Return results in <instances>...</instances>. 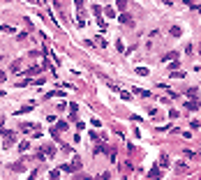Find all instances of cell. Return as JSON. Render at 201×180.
I'll use <instances>...</instances> for the list:
<instances>
[{
  "mask_svg": "<svg viewBox=\"0 0 201 180\" xmlns=\"http://www.w3.org/2000/svg\"><path fill=\"white\" fill-rule=\"evenodd\" d=\"M187 169H190V166H187L185 162H176V166H173L176 176H185V173H187Z\"/></svg>",
  "mask_w": 201,
  "mask_h": 180,
  "instance_id": "6da1fadb",
  "label": "cell"
},
{
  "mask_svg": "<svg viewBox=\"0 0 201 180\" xmlns=\"http://www.w3.org/2000/svg\"><path fill=\"white\" fill-rule=\"evenodd\" d=\"M21 129H23V132H28V134H35V136H39V129H37V125H30V122H26V125H21Z\"/></svg>",
  "mask_w": 201,
  "mask_h": 180,
  "instance_id": "7a4b0ae2",
  "label": "cell"
},
{
  "mask_svg": "<svg viewBox=\"0 0 201 180\" xmlns=\"http://www.w3.org/2000/svg\"><path fill=\"white\" fill-rule=\"evenodd\" d=\"M120 23H123V26H130V28L134 26V21H132L130 14H120Z\"/></svg>",
  "mask_w": 201,
  "mask_h": 180,
  "instance_id": "3957f363",
  "label": "cell"
},
{
  "mask_svg": "<svg viewBox=\"0 0 201 180\" xmlns=\"http://www.w3.org/2000/svg\"><path fill=\"white\" fill-rule=\"evenodd\" d=\"M2 136H5V146H12V139H14V134H12L9 129H5V132H2Z\"/></svg>",
  "mask_w": 201,
  "mask_h": 180,
  "instance_id": "277c9868",
  "label": "cell"
},
{
  "mask_svg": "<svg viewBox=\"0 0 201 180\" xmlns=\"http://www.w3.org/2000/svg\"><path fill=\"white\" fill-rule=\"evenodd\" d=\"M93 12H95V14H100V12H102V9H100V7H93ZM97 23H100V28H102V30H104V28H106V23H104V21H102V19H100V16H97Z\"/></svg>",
  "mask_w": 201,
  "mask_h": 180,
  "instance_id": "5b68a950",
  "label": "cell"
},
{
  "mask_svg": "<svg viewBox=\"0 0 201 180\" xmlns=\"http://www.w3.org/2000/svg\"><path fill=\"white\" fill-rule=\"evenodd\" d=\"M104 16L113 19V16H116V9H113V7H106V9H104Z\"/></svg>",
  "mask_w": 201,
  "mask_h": 180,
  "instance_id": "8992f818",
  "label": "cell"
},
{
  "mask_svg": "<svg viewBox=\"0 0 201 180\" xmlns=\"http://www.w3.org/2000/svg\"><path fill=\"white\" fill-rule=\"evenodd\" d=\"M134 92H136V95H141V97H150V92H148V90H141V88H134Z\"/></svg>",
  "mask_w": 201,
  "mask_h": 180,
  "instance_id": "52a82bcc",
  "label": "cell"
},
{
  "mask_svg": "<svg viewBox=\"0 0 201 180\" xmlns=\"http://www.w3.org/2000/svg\"><path fill=\"white\" fill-rule=\"evenodd\" d=\"M171 35H173V37H180V35H183V30L178 28V26H173V28H171Z\"/></svg>",
  "mask_w": 201,
  "mask_h": 180,
  "instance_id": "ba28073f",
  "label": "cell"
},
{
  "mask_svg": "<svg viewBox=\"0 0 201 180\" xmlns=\"http://www.w3.org/2000/svg\"><path fill=\"white\" fill-rule=\"evenodd\" d=\"M160 166H164V169L169 166V157H167V155H162V157H160Z\"/></svg>",
  "mask_w": 201,
  "mask_h": 180,
  "instance_id": "9c48e42d",
  "label": "cell"
},
{
  "mask_svg": "<svg viewBox=\"0 0 201 180\" xmlns=\"http://www.w3.org/2000/svg\"><path fill=\"white\" fill-rule=\"evenodd\" d=\"M136 74H141V76H148V67H139V69H136Z\"/></svg>",
  "mask_w": 201,
  "mask_h": 180,
  "instance_id": "30bf717a",
  "label": "cell"
},
{
  "mask_svg": "<svg viewBox=\"0 0 201 180\" xmlns=\"http://www.w3.org/2000/svg\"><path fill=\"white\" fill-rule=\"evenodd\" d=\"M185 106H187V109H192V111H197V109H199V104H197V102H187Z\"/></svg>",
  "mask_w": 201,
  "mask_h": 180,
  "instance_id": "8fae6325",
  "label": "cell"
},
{
  "mask_svg": "<svg viewBox=\"0 0 201 180\" xmlns=\"http://www.w3.org/2000/svg\"><path fill=\"white\" fill-rule=\"evenodd\" d=\"M19 150L26 152V150H28V141H21V143H19Z\"/></svg>",
  "mask_w": 201,
  "mask_h": 180,
  "instance_id": "7c38bea8",
  "label": "cell"
},
{
  "mask_svg": "<svg viewBox=\"0 0 201 180\" xmlns=\"http://www.w3.org/2000/svg\"><path fill=\"white\" fill-rule=\"evenodd\" d=\"M176 58H178V53H167L162 60H176Z\"/></svg>",
  "mask_w": 201,
  "mask_h": 180,
  "instance_id": "4fadbf2b",
  "label": "cell"
},
{
  "mask_svg": "<svg viewBox=\"0 0 201 180\" xmlns=\"http://www.w3.org/2000/svg\"><path fill=\"white\" fill-rule=\"evenodd\" d=\"M37 72H39V67H33V69H28V72H26V74H28V76H35V74H37Z\"/></svg>",
  "mask_w": 201,
  "mask_h": 180,
  "instance_id": "5bb4252c",
  "label": "cell"
},
{
  "mask_svg": "<svg viewBox=\"0 0 201 180\" xmlns=\"http://www.w3.org/2000/svg\"><path fill=\"white\" fill-rule=\"evenodd\" d=\"M19 69H21V65H19V60H16V62H12V72H19Z\"/></svg>",
  "mask_w": 201,
  "mask_h": 180,
  "instance_id": "9a60e30c",
  "label": "cell"
},
{
  "mask_svg": "<svg viewBox=\"0 0 201 180\" xmlns=\"http://www.w3.org/2000/svg\"><path fill=\"white\" fill-rule=\"evenodd\" d=\"M120 97H123V99H132V95H130L127 90H123V92H120Z\"/></svg>",
  "mask_w": 201,
  "mask_h": 180,
  "instance_id": "2e32d148",
  "label": "cell"
},
{
  "mask_svg": "<svg viewBox=\"0 0 201 180\" xmlns=\"http://www.w3.org/2000/svg\"><path fill=\"white\" fill-rule=\"evenodd\" d=\"M60 169H63V171H65V173H69V171H74V169H72V166H69V164H63V166H60Z\"/></svg>",
  "mask_w": 201,
  "mask_h": 180,
  "instance_id": "e0dca14e",
  "label": "cell"
},
{
  "mask_svg": "<svg viewBox=\"0 0 201 180\" xmlns=\"http://www.w3.org/2000/svg\"><path fill=\"white\" fill-rule=\"evenodd\" d=\"M5 79H7V74H5V72H0V81H5Z\"/></svg>",
  "mask_w": 201,
  "mask_h": 180,
  "instance_id": "ac0fdd59",
  "label": "cell"
},
{
  "mask_svg": "<svg viewBox=\"0 0 201 180\" xmlns=\"http://www.w3.org/2000/svg\"><path fill=\"white\" fill-rule=\"evenodd\" d=\"M28 2H35V0H28Z\"/></svg>",
  "mask_w": 201,
  "mask_h": 180,
  "instance_id": "d6986e66",
  "label": "cell"
}]
</instances>
